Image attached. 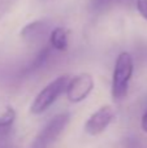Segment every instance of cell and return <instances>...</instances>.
Instances as JSON below:
<instances>
[{
  "label": "cell",
  "instance_id": "cell-3",
  "mask_svg": "<svg viewBox=\"0 0 147 148\" xmlns=\"http://www.w3.org/2000/svg\"><path fill=\"white\" fill-rule=\"evenodd\" d=\"M69 121H70L69 113H59L55 117H52L46 123V126L42 129L41 133H39L36 142H35V147L47 148L51 143H54L63 134V131L67 129Z\"/></svg>",
  "mask_w": 147,
  "mask_h": 148
},
{
  "label": "cell",
  "instance_id": "cell-5",
  "mask_svg": "<svg viewBox=\"0 0 147 148\" xmlns=\"http://www.w3.org/2000/svg\"><path fill=\"white\" fill-rule=\"evenodd\" d=\"M113 118H115L113 108L111 105H103L89 117V120L85 123V131L89 135L93 136L99 135L108 127Z\"/></svg>",
  "mask_w": 147,
  "mask_h": 148
},
{
  "label": "cell",
  "instance_id": "cell-9",
  "mask_svg": "<svg viewBox=\"0 0 147 148\" xmlns=\"http://www.w3.org/2000/svg\"><path fill=\"white\" fill-rule=\"evenodd\" d=\"M49 55H51V47H43V48H41L38 53L35 55V57H34V59L31 60L30 64L27 65L25 72L31 73V72H35V70L41 69V68L47 62Z\"/></svg>",
  "mask_w": 147,
  "mask_h": 148
},
{
  "label": "cell",
  "instance_id": "cell-1",
  "mask_svg": "<svg viewBox=\"0 0 147 148\" xmlns=\"http://www.w3.org/2000/svg\"><path fill=\"white\" fill-rule=\"evenodd\" d=\"M134 72V60L129 52H120L116 57L112 73V97L116 101L122 100L129 91V84Z\"/></svg>",
  "mask_w": 147,
  "mask_h": 148
},
{
  "label": "cell",
  "instance_id": "cell-6",
  "mask_svg": "<svg viewBox=\"0 0 147 148\" xmlns=\"http://www.w3.org/2000/svg\"><path fill=\"white\" fill-rule=\"evenodd\" d=\"M47 30H48V22L44 20H38L23 26L20 35L25 42H35L41 39L47 33Z\"/></svg>",
  "mask_w": 147,
  "mask_h": 148
},
{
  "label": "cell",
  "instance_id": "cell-4",
  "mask_svg": "<svg viewBox=\"0 0 147 148\" xmlns=\"http://www.w3.org/2000/svg\"><path fill=\"white\" fill-rule=\"evenodd\" d=\"M94 78L90 73H80L68 81L65 94L70 103H81L91 94L94 90Z\"/></svg>",
  "mask_w": 147,
  "mask_h": 148
},
{
  "label": "cell",
  "instance_id": "cell-2",
  "mask_svg": "<svg viewBox=\"0 0 147 148\" xmlns=\"http://www.w3.org/2000/svg\"><path fill=\"white\" fill-rule=\"evenodd\" d=\"M68 81H69L68 75H60L49 82L46 87H43L31 103L30 112L33 114H42L47 109H49L60 97V95L65 92Z\"/></svg>",
  "mask_w": 147,
  "mask_h": 148
},
{
  "label": "cell",
  "instance_id": "cell-7",
  "mask_svg": "<svg viewBox=\"0 0 147 148\" xmlns=\"http://www.w3.org/2000/svg\"><path fill=\"white\" fill-rule=\"evenodd\" d=\"M69 46V38H68L67 29L57 26L54 27L49 33V47L57 52H65Z\"/></svg>",
  "mask_w": 147,
  "mask_h": 148
},
{
  "label": "cell",
  "instance_id": "cell-12",
  "mask_svg": "<svg viewBox=\"0 0 147 148\" xmlns=\"http://www.w3.org/2000/svg\"><path fill=\"white\" fill-rule=\"evenodd\" d=\"M141 126H142V130L147 133V112L142 116V120H141Z\"/></svg>",
  "mask_w": 147,
  "mask_h": 148
},
{
  "label": "cell",
  "instance_id": "cell-11",
  "mask_svg": "<svg viewBox=\"0 0 147 148\" xmlns=\"http://www.w3.org/2000/svg\"><path fill=\"white\" fill-rule=\"evenodd\" d=\"M135 5H137V10L141 17L147 21V0H137Z\"/></svg>",
  "mask_w": 147,
  "mask_h": 148
},
{
  "label": "cell",
  "instance_id": "cell-10",
  "mask_svg": "<svg viewBox=\"0 0 147 148\" xmlns=\"http://www.w3.org/2000/svg\"><path fill=\"white\" fill-rule=\"evenodd\" d=\"M115 0H90V9L91 12L96 13H103L111 7V4Z\"/></svg>",
  "mask_w": 147,
  "mask_h": 148
},
{
  "label": "cell",
  "instance_id": "cell-8",
  "mask_svg": "<svg viewBox=\"0 0 147 148\" xmlns=\"http://www.w3.org/2000/svg\"><path fill=\"white\" fill-rule=\"evenodd\" d=\"M14 121H16V110L10 107L7 108V110L0 116V138H4L10 133Z\"/></svg>",
  "mask_w": 147,
  "mask_h": 148
}]
</instances>
